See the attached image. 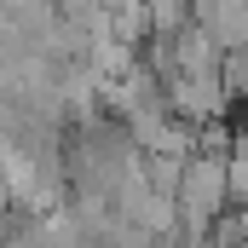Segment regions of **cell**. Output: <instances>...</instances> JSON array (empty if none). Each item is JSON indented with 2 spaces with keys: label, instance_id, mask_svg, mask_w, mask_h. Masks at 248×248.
Wrapping results in <instances>:
<instances>
[{
  "label": "cell",
  "instance_id": "1",
  "mask_svg": "<svg viewBox=\"0 0 248 248\" xmlns=\"http://www.w3.org/2000/svg\"><path fill=\"white\" fill-rule=\"evenodd\" d=\"M173 202H179L185 231L202 237V231L225 214V202H231V168H225V156H214V150H190L185 168H179V185H173Z\"/></svg>",
  "mask_w": 248,
  "mask_h": 248
}]
</instances>
